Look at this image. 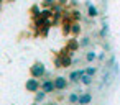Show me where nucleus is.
Returning a JSON list of instances; mask_svg holds the SVG:
<instances>
[{
    "label": "nucleus",
    "instance_id": "nucleus-1",
    "mask_svg": "<svg viewBox=\"0 0 120 105\" xmlns=\"http://www.w3.org/2000/svg\"><path fill=\"white\" fill-rule=\"evenodd\" d=\"M30 74H31V77H36V79H41V77H45L48 72H46V67H45V64L43 62H40V61H36L31 67H30Z\"/></svg>",
    "mask_w": 120,
    "mask_h": 105
},
{
    "label": "nucleus",
    "instance_id": "nucleus-2",
    "mask_svg": "<svg viewBox=\"0 0 120 105\" xmlns=\"http://www.w3.org/2000/svg\"><path fill=\"white\" fill-rule=\"evenodd\" d=\"M25 89H26L28 92H35V94H36V92L41 89V84H40V80H38L36 77H31V79H26Z\"/></svg>",
    "mask_w": 120,
    "mask_h": 105
},
{
    "label": "nucleus",
    "instance_id": "nucleus-3",
    "mask_svg": "<svg viewBox=\"0 0 120 105\" xmlns=\"http://www.w3.org/2000/svg\"><path fill=\"white\" fill-rule=\"evenodd\" d=\"M41 90H45L46 94H53V92H56V84H54V79H53V80H51V79L43 80V82H41Z\"/></svg>",
    "mask_w": 120,
    "mask_h": 105
},
{
    "label": "nucleus",
    "instance_id": "nucleus-4",
    "mask_svg": "<svg viewBox=\"0 0 120 105\" xmlns=\"http://www.w3.org/2000/svg\"><path fill=\"white\" fill-rule=\"evenodd\" d=\"M54 84H56V90H66V87L69 85V80L64 76H58L54 79Z\"/></svg>",
    "mask_w": 120,
    "mask_h": 105
},
{
    "label": "nucleus",
    "instance_id": "nucleus-5",
    "mask_svg": "<svg viewBox=\"0 0 120 105\" xmlns=\"http://www.w3.org/2000/svg\"><path fill=\"white\" fill-rule=\"evenodd\" d=\"M86 74V69H77V71H72L71 74H69V80L71 82H74V84H77V82H81V77Z\"/></svg>",
    "mask_w": 120,
    "mask_h": 105
},
{
    "label": "nucleus",
    "instance_id": "nucleus-6",
    "mask_svg": "<svg viewBox=\"0 0 120 105\" xmlns=\"http://www.w3.org/2000/svg\"><path fill=\"white\" fill-rule=\"evenodd\" d=\"M92 102V94H89V92H82L81 95H79V102H77V105H89Z\"/></svg>",
    "mask_w": 120,
    "mask_h": 105
},
{
    "label": "nucleus",
    "instance_id": "nucleus-7",
    "mask_svg": "<svg viewBox=\"0 0 120 105\" xmlns=\"http://www.w3.org/2000/svg\"><path fill=\"white\" fill-rule=\"evenodd\" d=\"M87 15H89L90 18H95V17L99 15V10H97V7H94L92 4H87Z\"/></svg>",
    "mask_w": 120,
    "mask_h": 105
},
{
    "label": "nucleus",
    "instance_id": "nucleus-8",
    "mask_svg": "<svg viewBox=\"0 0 120 105\" xmlns=\"http://www.w3.org/2000/svg\"><path fill=\"white\" fill-rule=\"evenodd\" d=\"M79 92H72V94H69L68 95V102L69 103H72V105H77V102H79Z\"/></svg>",
    "mask_w": 120,
    "mask_h": 105
},
{
    "label": "nucleus",
    "instance_id": "nucleus-9",
    "mask_svg": "<svg viewBox=\"0 0 120 105\" xmlns=\"http://www.w3.org/2000/svg\"><path fill=\"white\" fill-rule=\"evenodd\" d=\"M81 84H82V85H86V87H89V85L92 84V76H87V74H84V76L81 77Z\"/></svg>",
    "mask_w": 120,
    "mask_h": 105
},
{
    "label": "nucleus",
    "instance_id": "nucleus-10",
    "mask_svg": "<svg viewBox=\"0 0 120 105\" xmlns=\"http://www.w3.org/2000/svg\"><path fill=\"white\" fill-rule=\"evenodd\" d=\"M46 95H48V94H46L45 90H41V92L38 90V92L35 94V102H43V100L46 98Z\"/></svg>",
    "mask_w": 120,
    "mask_h": 105
},
{
    "label": "nucleus",
    "instance_id": "nucleus-11",
    "mask_svg": "<svg viewBox=\"0 0 120 105\" xmlns=\"http://www.w3.org/2000/svg\"><path fill=\"white\" fill-rule=\"evenodd\" d=\"M89 44H90V38H89V36H84V38L79 40V46H81V48H87Z\"/></svg>",
    "mask_w": 120,
    "mask_h": 105
},
{
    "label": "nucleus",
    "instance_id": "nucleus-12",
    "mask_svg": "<svg viewBox=\"0 0 120 105\" xmlns=\"http://www.w3.org/2000/svg\"><path fill=\"white\" fill-rule=\"evenodd\" d=\"M97 59V53L95 51H89L87 54H86V61L87 62H92V61H95Z\"/></svg>",
    "mask_w": 120,
    "mask_h": 105
},
{
    "label": "nucleus",
    "instance_id": "nucleus-13",
    "mask_svg": "<svg viewBox=\"0 0 120 105\" xmlns=\"http://www.w3.org/2000/svg\"><path fill=\"white\" fill-rule=\"evenodd\" d=\"M71 33H72V35H79V33H81V25H79V23H72Z\"/></svg>",
    "mask_w": 120,
    "mask_h": 105
},
{
    "label": "nucleus",
    "instance_id": "nucleus-14",
    "mask_svg": "<svg viewBox=\"0 0 120 105\" xmlns=\"http://www.w3.org/2000/svg\"><path fill=\"white\" fill-rule=\"evenodd\" d=\"M95 72H97V67H92V66H89V67L86 69V74H87V76H94Z\"/></svg>",
    "mask_w": 120,
    "mask_h": 105
},
{
    "label": "nucleus",
    "instance_id": "nucleus-15",
    "mask_svg": "<svg viewBox=\"0 0 120 105\" xmlns=\"http://www.w3.org/2000/svg\"><path fill=\"white\" fill-rule=\"evenodd\" d=\"M43 5H45V7H51V8H53V7L56 5V0H45Z\"/></svg>",
    "mask_w": 120,
    "mask_h": 105
},
{
    "label": "nucleus",
    "instance_id": "nucleus-16",
    "mask_svg": "<svg viewBox=\"0 0 120 105\" xmlns=\"http://www.w3.org/2000/svg\"><path fill=\"white\" fill-rule=\"evenodd\" d=\"M31 13H33V15H41V12H40L38 5H33V7H31Z\"/></svg>",
    "mask_w": 120,
    "mask_h": 105
},
{
    "label": "nucleus",
    "instance_id": "nucleus-17",
    "mask_svg": "<svg viewBox=\"0 0 120 105\" xmlns=\"http://www.w3.org/2000/svg\"><path fill=\"white\" fill-rule=\"evenodd\" d=\"M72 18H74L76 22L81 20V12H79V10H74V12H72Z\"/></svg>",
    "mask_w": 120,
    "mask_h": 105
},
{
    "label": "nucleus",
    "instance_id": "nucleus-18",
    "mask_svg": "<svg viewBox=\"0 0 120 105\" xmlns=\"http://www.w3.org/2000/svg\"><path fill=\"white\" fill-rule=\"evenodd\" d=\"M107 33H109V26H107V25L104 23V28H102V31H100V35H102V36H105Z\"/></svg>",
    "mask_w": 120,
    "mask_h": 105
},
{
    "label": "nucleus",
    "instance_id": "nucleus-19",
    "mask_svg": "<svg viewBox=\"0 0 120 105\" xmlns=\"http://www.w3.org/2000/svg\"><path fill=\"white\" fill-rule=\"evenodd\" d=\"M68 2H69V0H58V4H59L61 7H64V5H68Z\"/></svg>",
    "mask_w": 120,
    "mask_h": 105
},
{
    "label": "nucleus",
    "instance_id": "nucleus-20",
    "mask_svg": "<svg viewBox=\"0 0 120 105\" xmlns=\"http://www.w3.org/2000/svg\"><path fill=\"white\" fill-rule=\"evenodd\" d=\"M49 105H58V103H53V102H51V103H49Z\"/></svg>",
    "mask_w": 120,
    "mask_h": 105
},
{
    "label": "nucleus",
    "instance_id": "nucleus-21",
    "mask_svg": "<svg viewBox=\"0 0 120 105\" xmlns=\"http://www.w3.org/2000/svg\"><path fill=\"white\" fill-rule=\"evenodd\" d=\"M45 105H49V103H45Z\"/></svg>",
    "mask_w": 120,
    "mask_h": 105
},
{
    "label": "nucleus",
    "instance_id": "nucleus-22",
    "mask_svg": "<svg viewBox=\"0 0 120 105\" xmlns=\"http://www.w3.org/2000/svg\"><path fill=\"white\" fill-rule=\"evenodd\" d=\"M31 105H36V103H31Z\"/></svg>",
    "mask_w": 120,
    "mask_h": 105
},
{
    "label": "nucleus",
    "instance_id": "nucleus-23",
    "mask_svg": "<svg viewBox=\"0 0 120 105\" xmlns=\"http://www.w3.org/2000/svg\"><path fill=\"white\" fill-rule=\"evenodd\" d=\"M8 2H12V0H8Z\"/></svg>",
    "mask_w": 120,
    "mask_h": 105
},
{
    "label": "nucleus",
    "instance_id": "nucleus-24",
    "mask_svg": "<svg viewBox=\"0 0 120 105\" xmlns=\"http://www.w3.org/2000/svg\"><path fill=\"white\" fill-rule=\"evenodd\" d=\"M69 105H72V103H69Z\"/></svg>",
    "mask_w": 120,
    "mask_h": 105
}]
</instances>
